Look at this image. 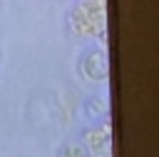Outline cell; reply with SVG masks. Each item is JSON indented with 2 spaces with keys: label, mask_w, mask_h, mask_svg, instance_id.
<instances>
[{
  "label": "cell",
  "mask_w": 159,
  "mask_h": 157,
  "mask_svg": "<svg viewBox=\"0 0 159 157\" xmlns=\"http://www.w3.org/2000/svg\"><path fill=\"white\" fill-rule=\"evenodd\" d=\"M89 157H112V122L102 120L99 125H87L80 130L77 140Z\"/></svg>",
  "instance_id": "obj_1"
},
{
  "label": "cell",
  "mask_w": 159,
  "mask_h": 157,
  "mask_svg": "<svg viewBox=\"0 0 159 157\" xmlns=\"http://www.w3.org/2000/svg\"><path fill=\"white\" fill-rule=\"evenodd\" d=\"M77 70L87 82H107L109 77V55L104 47H87L77 57Z\"/></svg>",
  "instance_id": "obj_2"
},
{
  "label": "cell",
  "mask_w": 159,
  "mask_h": 157,
  "mask_svg": "<svg viewBox=\"0 0 159 157\" xmlns=\"http://www.w3.org/2000/svg\"><path fill=\"white\" fill-rule=\"evenodd\" d=\"M82 10L92 27V37H102V42H104L107 40V5L104 2H84Z\"/></svg>",
  "instance_id": "obj_4"
},
{
  "label": "cell",
  "mask_w": 159,
  "mask_h": 157,
  "mask_svg": "<svg viewBox=\"0 0 159 157\" xmlns=\"http://www.w3.org/2000/svg\"><path fill=\"white\" fill-rule=\"evenodd\" d=\"M0 60H2V52H0Z\"/></svg>",
  "instance_id": "obj_7"
},
{
  "label": "cell",
  "mask_w": 159,
  "mask_h": 157,
  "mask_svg": "<svg viewBox=\"0 0 159 157\" xmlns=\"http://www.w3.org/2000/svg\"><path fill=\"white\" fill-rule=\"evenodd\" d=\"M82 112H84L87 117H92V120H99V117L107 120V115H109V100H107V97H99V95H92V97L84 100Z\"/></svg>",
  "instance_id": "obj_5"
},
{
  "label": "cell",
  "mask_w": 159,
  "mask_h": 157,
  "mask_svg": "<svg viewBox=\"0 0 159 157\" xmlns=\"http://www.w3.org/2000/svg\"><path fill=\"white\" fill-rule=\"evenodd\" d=\"M65 30L70 37L75 40H82V37H92V27L84 17V10L82 5H72L67 12H65Z\"/></svg>",
  "instance_id": "obj_3"
},
{
  "label": "cell",
  "mask_w": 159,
  "mask_h": 157,
  "mask_svg": "<svg viewBox=\"0 0 159 157\" xmlns=\"http://www.w3.org/2000/svg\"><path fill=\"white\" fill-rule=\"evenodd\" d=\"M57 157H89V155L84 152V147L77 140H67L57 147Z\"/></svg>",
  "instance_id": "obj_6"
}]
</instances>
